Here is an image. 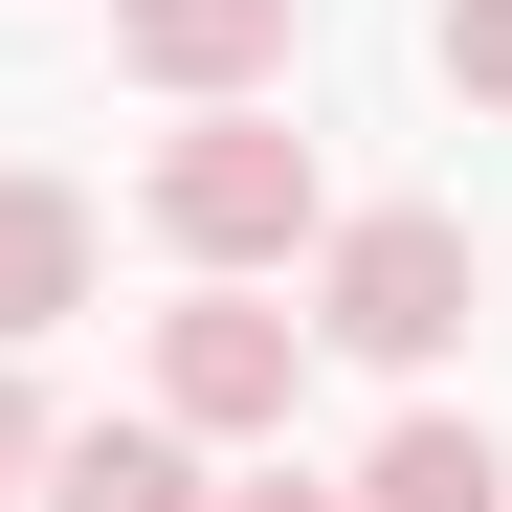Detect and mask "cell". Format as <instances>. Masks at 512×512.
Instances as JSON below:
<instances>
[{
	"instance_id": "3957f363",
	"label": "cell",
	"mask_w": 512,
	"mask_h": 512,
	"mask_svg": "<svg viewBox=\"0 0 512 512\" xmlns=\"http://www.w3.org/2000/svg\"><path fill=\"white\" fill-rule=\"evenodd\" d=\"M290 401H312V312H268V268H179V312H156V423L290 446Z\"/></svg>"
},
{
	"instance_id": "30bf717a",
	"label": "cell",
	"mask_w": 512,
	"mask_h": 512,
	"mask_svg": "<svg viewBox=\"0 0 512 512\" xmlns=\"http://www.w3.org/2000/svg\"><path fill=\"white\" fill-rule=\"evenodd\" d=\"M223 512H357V490H312V468H268V490H223Z\"/></svg>"
},
{
	"instance_id": "7a4b0ae2",
	"label": "cell",
	"mask_w": 512,
	"mask_h": 512,
	"mask_svg": "<svg viewBox=\"0 0 512 512\" xmlns=\"http://www.w3.org/2000/svg\"><path fill=\"white\" fill-rule=\"evenodd\" d=\"M446 334H468V223H446V201H334V223H312V357L446 379Z\"/></svg>"
},
{
	"instance_id": "ba28073f",
	"label": "cell",
	"mask_w": 512,
	"mask_h": 512,
	"mask_svg": "<svg viewBox=\"0 0 512 512\" xmlns=\"http://www.w3.org/2000/svg\"><path fill=\"white\" fill-rule=\"evenodd\" d=\"M423 67H446L468 112H512V0H446V23H423Z\"/></svg>"
},
{
	"instance_id": "52a82bcc",
	"label": "cell",
	"mask_w": 512,
	"mask_h": 512,
	"mask_svg": "<svg viewBox=\"0 0 512 512\" xmlns=\"http://www.w3.org/2000/svg\"><path fill=\"white\" fill-rule=\"evenodd\" d=\"M334 490H357V512H512V446H490L468 401H401V423H379Z\"/></svg>"
},
{
	"instance_id": "9c48e42d",
	"label": "cell",
	"mask_w": 512,
	"mask_h": 512,
	"mask_svg": "<svg viewBox=\"0 0 512 512\" xmlns=\"http://www.w3.org/2000/svg\"><path fill=\"white\" fill-rule=\"evenodd\" d=\"M23 490H45V379L0 357V512H23Z\"/></svg>"
},
{
	"instance_id": "5b68a950",
	"label": "cell",
	"mask_w": 512,
	"mask_h": 512,
	"mask_svg": "<svg viewBox=\"0 0 512 512\" xmlns=\"http://www.w3.org/2000/svg\"><path fill=\"white\" fill-rule=\"evenodd\" d=\"M23 512H223V446H201V423H45V490Z\"/></svg>"
},
{
	"instance_id": "6da1fadb",
	"label": "cell",
	"mask_w": 512,
	"mask_h": 512,
	"mask_svg": "<svg viewBox=\"0 0 512 512\" xmlns=\"http://www.w3.org/2000/svg\"><path fill=\"white\" fill-rule=\"evenodd\" d=\"M134 223L179 245V268H312V223H334V179H312V134H290L268 90H201L179 134H156V179H134Z\"/></svg>"
},
{
	"instance_id": "8992f818",
	"label": "cell",
	"mask_w": 512,
	"mask_h": 512,
	"mask_svg": "<svg viewBox=\"0 0 512 512\" xmlns=\"http://www.w3.org/2000/svg\"><path fill=\"white\" fill-rule=\"evenodd\" d=\"M90 268H112V223L45 179V156H0V357H23V334H67L90 312Z\"/></svg>"
},
{
	"instance_id": "277c9868",
	"label": "cell",
	"mask_w": 512,
	"mask_h": 512,
	"mask_svg": "<svg viewBox=\"0 0 512 512\" xmlns=\"http://www.w3.org/2000/svg\"><path fill=\"white\" fill-rule=\"evenodd\" d=\"M290 23L312 0H112V67L156 112H201V90H290Z\"/></svg>"
}]
</instances>
